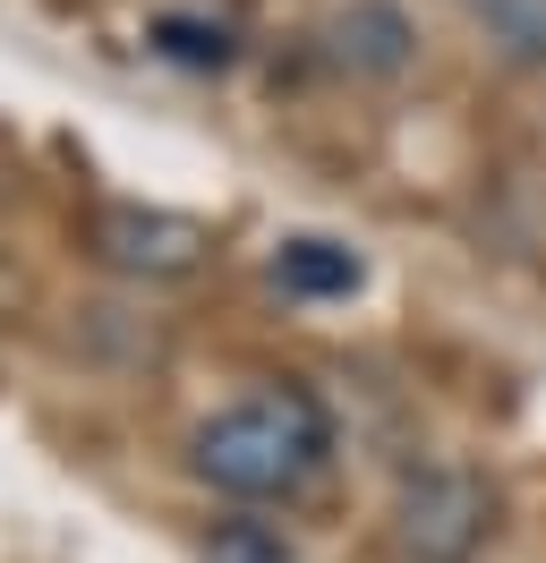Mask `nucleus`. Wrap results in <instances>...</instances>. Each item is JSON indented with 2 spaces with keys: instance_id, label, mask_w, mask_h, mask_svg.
Listing matches in <instances>:
<instances>
[{
  "instance_id": "nucleus-1",
  "label": "nucleus",
  "mask_w": 546,
  "mask_h": 563,
  "mask_svg": "<svg viewBox=\"0 0 546 563\" xmlns=\"http://www.w3.org/2000/svg\"><path fill=\"white\" fill-rule=\"evenodd\" d=\"M334 461V410L307 385H248L188 435V470L231 504H282Z\"/></svg>"
},
{
  "instance_id": "nucleus-2",
  "label": "nucleus",
  "mask_w": 546,
  "mask_h": 563,
  "mask_svg": "<svg viewBox=\"0 0 546 563\" xmlns=\"http://www.w3.org/2000/svg\"><path fill=\"white\" fill-rule=\"evenodd\" d=\"M495 478L470 470V461H427V470H410L402 487H393V555L402 563H478L487 555V538H495Z\"/></svg>"
},
{
  "instance_id": "nucleus-3",
  "label": "nucleus",
  "mask_w": 546,
  "mask_h": 563,
  "mask_svg": "<svg viewBox=\"0 0 546 563\" xmlns=\"http://www.w3.org/2000/svg\"><path fill=\"white\" fill-rule=\"evenodd\" d=\"M86 247H95L111 274H136V282H179L197 274L205 256H214V231H205L197 213H171V206H95L86 222Z\"/></svg>"
},
{
  "instance_id": "nucleus-4",
  "label": "nucleus",
  "mask_w": 546,
  "mask_h": 563,
  "mask_svg": "<svg viewBox=\"0 0 546 563\" xmlns=\"http://www.w3.org/2000/svg\"><path fill=\"white\" fill-rule=\"evenodd\" d=\"M325 43L350 77H410L418 69V26L402 0H341L325 18Z\"/></svg>"
},
{
  "instance_id": "nucleus-5",
  "label": "nucleus",
  "mask_w": 546,
  "mask_h": 563,
  "mask_svg": "<svg viewBox=\"0 0 546 563\" xmlns=\"http://www.w3.org/2000/svg\"><path fill=\"white\" fill-rule=\"evenodd\" d=\"M273 282H282L291 299H350V290L368 282V265L341 240H282L273 247Z\"/></svg>"
},
{
  "instance_id": "nucleus-6",
  "label": "nucleus",
  "mask_w": 546,
  "mask_h": 563,
  "mask_svg": "<svg viewBox=\"0 0 546 563\" xmlns=\"http://www.w3.org/2000/svg\"><path fill=\"white\" fill-rule=\"evenodd\" d=\"M461 18L504 69H546V0H461Z\"/></svg>"
},
{
  "instance_id": "nucleus-7",
  "label": "nucleus",
  "mask_w": 546,
  "mask_h": 563,
  "mask_svg": "<svg viewBox=\"0 0 546 563\" xmlns=\"http://www.w3.org/2000/svg\"><path fill=\"white\" fill-rule=\"evenodd\" d=\"M154 52H171L179 69H231L239 35H231V26H214V18H179V9H163V18H154Z\"/></svg>"
},
{
  "instance_id": "nucleus-8",
  "label": "nucleus",
  "mask_w": 546,
  "mask_h": 563,
  "mask_svg": "<svg viewBox=\"0 0 546 563\" xmlns=\"http://www.w3.org/2000/svg\"><path fill=\"white\" fill-rule=\"evenodd\" d=\"M214 563H291V538L265 521H222L214 529Z\"/></svg>"
}]
</instances>
